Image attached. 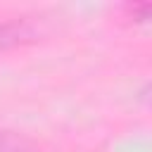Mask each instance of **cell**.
<instances>
[{
	"label": "cell",
	"instance_id": "obj_1",
	"mask_svg": "<svg viewBox=\"0 0 152 152\" xmlns=\"http://www.w3.org/2000/svg\"><path fill=\"white\" fill-rule=\"evenodd\" d=\"M36 38V28L26 19H7L0 21V50L17 48L24 43H31Z\"/></svg>",
	"mask_w": 152,
	"mask_h": 152
},
{
	"label": "cell",
	"instance_id": "obj_2",
	"mask_svg": "<svg viewBox=\"0 0 152 152\" xmlns=\"http://www.w3.org/2000/svg\"><path fill=\"white\" fill-rule=\"evenodd\" d=\"M0 152H38V147L26 135L10 128H0Z\"/></svg>",
	"mask_w": 152,
	"mask_h": 152
},
{
	"label": "cell",
	"instance_id": "obj_3",
	"mask_svg": "<svg viewBox=\"0 0 152 152\" xmlns=\"http://www.w3.org/2000/svg\"><path fill=\"white\" fill-rule=\"evenodd\" d=\"M150 10H152L150 2H131V5H126V14L133 21H145L150 17Z\"/></svg>",
	"mask_w": 152,
	"mask_h": 152
}]
</instances>
